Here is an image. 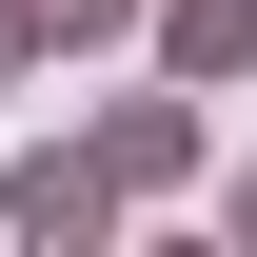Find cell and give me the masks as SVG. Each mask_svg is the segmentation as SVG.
<instances>
[{"label": "cell", "instance_id": "obj_1", "mask_svg": "<svg viewBox=\"0 0 257 257\" xmlns=\"http://www.w3.org/2000/svg\"><path fill=\"white\" fill-rule=\"evenodd\" d=\"M178 60L218 79V60H257V0H178Z\"/></svg>", "mask_w": 257, "mask_h": 257}, {"label": "cell", "instance_id": "obj_2", "mask_svg": "<svg viewBox=\"0 0 257 257\" xmlns=\"http://www.w3.org/2000/svg\"><path fill=\"white\" fill-rule=\"evenodd\" d=\"M40 20H119V0H40Z\"/></svg>", "mask_w": 257, "mask_h": 257}]
</instances>
